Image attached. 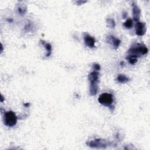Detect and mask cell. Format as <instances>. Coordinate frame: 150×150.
<instances>
[{
	"label": "cell",
	"mask_w": 150,
	"mask_h": 150,
	"mask_svg": "<svg viewBox=\"0 0 150 150\" xmlns=\"http://www.w3.org/2000/svg\"><path fill=\"white\" fill-rule=\"evenodd\" d=\"M133 12L134 19L137 22H139L140 17L141 11L140 8L135 4H133Z\"/></svg>",
	"instance_id": "7"
},
{
	"label": "cell",
	"mask_w": 150,
	"mask_h": 150,
	"mask_svg": "<svg viewBox=\"0 0 150 150\" xmlns=\"http://www.w3.org/2000/svg\"><path fill=\"white\" fill-rule=\"evenodd\" d=\"M117 80L120 83H125L128 82L129 81V79L126 76H125V75L120 74L117 78Z\"/></svg>",
	"instance_id": "12"
},
{
	"label": "cell",
	"mask_w": 150,
	"mask_h": 150,
	"mask_svg": "<svg viewBox=\"0 0 150 150\" xmlns=\"http://www.w3.org/2000/svg\"><path fill=\"white\" fill-rule=\"evenodd\" d=\"M41 43L45 46V48L46 50V51L48 52V54L46 55V56H49V55H51V52H52V46L49 44L45 42L44 41H41Z\"/></svg>",
	"instance_id": "11"
},
{
	"label": "cell",
	"mask_w": 150,
	"mask_h": 150,
	"mask_svg": "<svg viewBox=\"0 0 150 150\" xmlns=\"http://www.w3.org/2000/svg\"><path fill=\"white\" fill-rule=\"evenodd\" d=\"M148 49L145 46L137 44L134 46H132L129 50V54L130 55L134 56L136 58L140 57L141 55H144L148 53Z\"/></svg>",
	"instance_id": "1"
},
{
	"label": "cell",
	"mask_w": 150,
	"mask_h": 150,
	"mask_svg": "<svg viewBox=\"0 0 150 150\" xmlns=\"http://www.w3.org/2000/svg\"><path fill=\"white\" fill-rule=\"evenodd\" d=\"M124 26L127 29H130L133 27V21L131 19H127L126 22L124 23Z\"/></svg>",
	"instance_id": "14"
},
{
	"label": "cell",
	"mask_w": 150,
	"mask_h": 150,
	"mask_svg": "<svg viewBox=\"0 0 150 150\" xmlns=\"http://www.w3.org/2000/svg\"><path fill=\"white\" fill-rule=\"evenodd\" d=\"M107 27L111 28H113L115 27V21L112 18H107Z\"/></svg>",
	"instance_id": "13"
},
{
	"label": "cell",
	"mask_w": 150,
	"mask_h": 150,
	"mask_svg": "<svg viewBox=\"0 0 150 150\" xmlns=\"http://www.w3.org/2000/svg\"><path fill=\"white\" fill-rule=\"evenodd\" d=\"M126 59H127L129 60V62L132 65L135 64V63H137V58L132 55H129V56H127Z\"/></svg>",
	"instance_id": "15"
},
{
	"label": "cell",
	"mask_w": 150,
	"mask_h": 150,
	"mask_svg": "<svg viewBox=\"0 0 150 150\" xmlns=\"http://www.w3.org/2000/svg\"><path fill=\"white\" fill-rule=\"evenodd\" d=\"M146 32V25L143 22H137L135 25V32L137 35L143 36Z\"/></svg>",
	"instance_id": "4"
},
{
	"label": "cell",
	"mask_w": 150,
	"mask_h": 150,
	"mask_svg": "<svg viewBox=\"0 0 150 150\" xmlns=\"http://www.w3.org/2000/svg\"><path fill=\"white\" fill-rule=\"evenodd\" d=\"M4 122L7 127H14L17 123V117L13 111H7L4 114Z\"/></svg>",
	"instance_id": "2"
},
{
	"label": "cell",
	"mask_w": 150,
	"mask_h": 150,
	"mask_svg": "<svg viewBox=\"0 0 150 150\" xmlns=\"http://www.w3.org/2000/svg\"><path fill=\"white\" fill-rule=\"evenodd\" d=\"M107 41L108 43L111 44L112 46H113V47L115 49H117L119 46V45L121 43L120 40H119L117 38H116L113 36H108L107 38Z\"/></svg>",
	"instance_id": "6"
},
{
	"label": "cell",
	"mask_w": 150,
	"mask_h": 150,
	"mask_svg": "<svg viewBox=\"0 0 150 150\" xmlns=\"http://www.w3.org/2000/svg\"><path fill=\"white\" fill-rule=\"evenodd\" d=\"M98 76H99V73L97 71H94L89 74L88 78L90 82H98Z\"/></svg>",
	"instance_id": "9"
},
{
	"label": "cell",
	"mask_w": 150,
	"mask_h": 150,
	"mask_svg": "<svg viewBox=\"0 0 150 150\" xmlns=\"http://www.w3.org/2000/svg\"><path fill=\"white\" fill-rule=\"evenodd\" d=\"M94 70H95L96 71H97V70H99L100 69V65L98 64H94L93 66Z\"/></svg>",
	"instance_id": "16"
},
{
	"label": "cell",
	"mask_w": 150,
	"mask_h": 150,
	"mask_svg": "<svg viewBox=\"0 0 150 150\" xmlns=\"http://www.w3.org/2000/svg\"><path fill=\"white\" fill-rule=\"evenodd\" d=\"M98 101L101 104L111 108L114 102L113 96L110 93H104L99 96Z\"/></svg>",
	"instance_id": "3"
},
{
	"label": "cell",
	"mask_w": 150,
	"mask_h": 150,
	"mask_svg": "<svg viewBox=\"0 0 150 150\" xmlns=\"http://www.w3.org/2000/svg\"><path fill=\"white\" fill-rule=\"evenodd\" d=\"M84 41L86 46L89 48H93L95 44V39L93 37L91 36L90 35L85 33L84 36Z\"/></svg>",
	"instance_id": "5"
},
{
	"label": "cell",
	"mask_w": 150,
	"mask_h": 150,
	"mask_svg": "<svg viewBox=\"0 0 150 150\" xmlns=\"http://www.w3.org/2000/svg\"><path fill=\"white\" fill-rule=\"evenodd\" d=\"M89 146L92 147H97V148H105L106 144L104 143L103 140H96L94 141H91L89 144Z\"/></svg>",
	"instance_id": "8"
},
{
	"label": "cell",
	"mask_w": 150,
	"mask_h": 150,
	"mask_svg": "<svg viewBox=\"0 0 150 150\" xmlns=\"http://www.w3.org/2000/svg\"><path fill=\"white\" fill-rule=\"evenodd\" d=\"M98 82H91L90 84V93L91 95L94 96L96 95L98 92Z\"/></svg>",
	"instance_id": "10"
}]
</instances>
